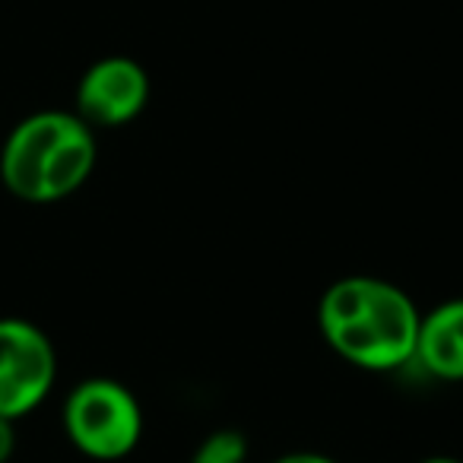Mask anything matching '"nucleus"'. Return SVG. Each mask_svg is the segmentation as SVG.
Here are the masks:
<instances>
[{"instance_id": "1", "label": "nucleus", "mask_w": 463, "mask_h": 463, "mask_svg": "<svg viewBox=\"0 0 463 463\" xmlns=\"http://www.w3.org/2000/svg\"><path fill=\"white\" fill-rule=\"evenodd\" d=\"M422 311L410 292L381 277H343L317 302V330L343 362L393 372L412 362Z\"/></svg>"}, {"instance_id": "2", "label": "nucleus", "mask_w": 463, "mask_h": 463, "mask_svg": "<svg viewBox=\"0 0 463 463\" xmlns=\"http://www.w3.org/2000/svg\"><path fill=\"white\" fill-rule=\"evenodd\" d=\"M96 159V134L77 111H35L4 140L0 181L26 203H58L90 181Z\"/></svg>"}, {"instance_id": "3", "label": "nucleus", "mask_w": 463, "mask_h": 463, "mask_svg": "<svg viewBox=\"0 0 463 463\" xmlns=\"http://www.w3.org/2000/svg\"><path fill=\"white\" fill-rule=\"evenodd\" d=\"M64 431L80 454L92 460H121L143 438L140 400L121 381H80L64 403Z\"/></svg>"}, {"instance_id": "4", "label": "nucleus", "mask_w": 463, "mask_h": 463, "mask_svg": "<svg viewBox=\"0 0 463 463\" xmlns=\"http://www.w3.org/2000/svg\"><path fill=\"white\" fill-rule=\"evenodd\" d=\"M58 378V355L45 330L23 317H0V416L33 412Z\"/></svg>"}, {"instance_id": "5", "label": "nucleus", "mask_w": 463, "mask_h": 463, "mask_svg": "<svg viewBox=\"0 0 463 463\" xmlns=\"http://www.w3.org/2000/svg\"><path fill=\"white\" fill-rule=\"evenodd\" d=\"M149 102V77L134 58L111 54L90 67L77 83V115L90 128H124Z\"/></svg>"}, {"instance_id": "6", "label": "nucleus", "mask_w": 463, "mask_h": 463, "mask_svg": "<svg viewBox=\"0 0 463 463\" xmlns=\"http://www.w3.org/2000/svg\"><path fill=\"white\" fill-rule=\"evenodd\" d=\"M412 362L438 381H463V298L422 311Z\"/></svg>"}, {"instance_id": "7", "label": "nucleus", "mask_w": 463, "mask_h": 463, "mask_svg": "<svg viewBox=\"0 0 463 463\" xmlns=\"http://www.w3.org/2000/svg\"><path fill=\"white\" fill-rule=\"evenodd\" d=\"M191 463H248V438L239 429H216L197 444Z\"/></svg>"}, {"instance_id": "8", "label": "nucleus", "mask_w": 463, "mask_h": 463, "mask_svg": "<svg viewBox=\"0 0 463 463\" xmlns=\"http://www.w3.org/2000/svg\"><path fill=\"white\" fill-rule=\"evenodd\" d=\"M16 450V431H14V419L0 416V463H7Z\"/></svg>"}, {"instance_id": "9", "label": "nucleus", "mask_w": 463, "mask_h": 463, "mask_svg": "<svg viewBox=\"0 0 463 463\" xmlns=\"http://www.w3.org/2000/svg\"><path fill=\"white\" fill-rule=\"evenodd\" d=\"M270 463H340L327 454H317V450H292V454H283Z\"/></svg>"}, {"instance_id": "10", "label": "nucleus", "mask_w": 463, "mask_h": 463, "mask_svg": "<svg viewBox=\"0 0 463 463\" xmlns=\"http://www.w3.org/2000/svg\"><path fill=\"white\" fill-rule=\"evenodd\" d=\"M419 463H463V460H457V457H444V454H438V457H425V460H419Z\"/></svg>"}]
</instances>
